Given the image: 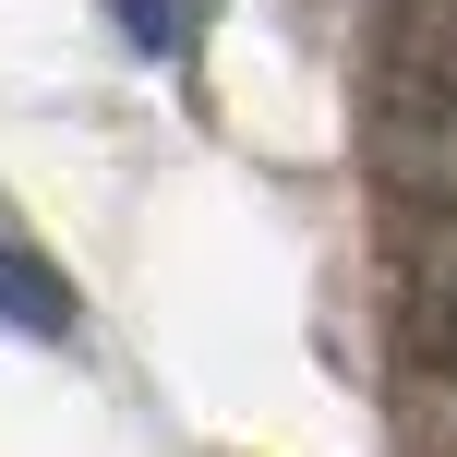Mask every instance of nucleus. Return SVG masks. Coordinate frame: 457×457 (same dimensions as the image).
Segmentation results:
<instances>
[{
	"instance_id": "obj_1",
	"label": "nucleus",
	"mask_w": 457,
	"mask_h": 457,
	"mask_svg": "<svg viewBox=\"0 0 457 457\" xmlns=\"http://www.w3.org/2000/svg\"><path fill=\"white\" fill-rule=\"evenodd\" d=\"M373 157H386L397 193L457 205V85H397L386 120H373Z\"/></svg>"
},
{
	"instance_id": "obj_2",
	"label": "nucleus",
	"mask_w": 457,
	"mask_h": 457,
	"mask_svg": "<svg viewBox=\"0 0 457 457\" xmlns=\"http://www.w3.org/2000/svg\"><path fill=\"white\" fill-rule=\"evenodd\" d=\"M0 325L12 337H72V277L24 241H0Z\"/></svg>"
},
{
	"instance_id": "obj_3",
	"label": "nucleus",
	"mask_w": 457,
	"mask_h": 457,
	"mask_svg": "<svg viewBox=\"0 0 457 457\" xmlns=\"http://www.w3.org/2000/svg\"><path fill=\"white\" fill-rule=\"evenodd\" d=\"M397 72L410 85H457V0H397Z\"/></svg>"
},
{
	"instance_id": "obj_4",
	"label": "nucleus",
	"mask_w": 457,
	"mask_h": 457,
	"mask_svg": "<svg viewBox=\"0 0 457 457\" xmlns=\"http://www.w3.org/2000/svg\"><path fill=\"white\" fill-rule=\"evenodd\" d=\"M109 24L145 48V61H181V48L217 24V0H109Z\"/></svg>"
},
{
	"instance_id": "obj_5",
	"label": "nucleus",
	"mask_w": 457,
	"mask_h": 457,
	"mask_svg": "<svg viewBox=\"0 0 457 457\" xmlns=\"http://www.w3.org/2000/svg\"><path fill=\"white\" fill-rule=\"evenodd\" d=\"M445 361H457V313H445Z\"/></svg>"
}]
</instances>
